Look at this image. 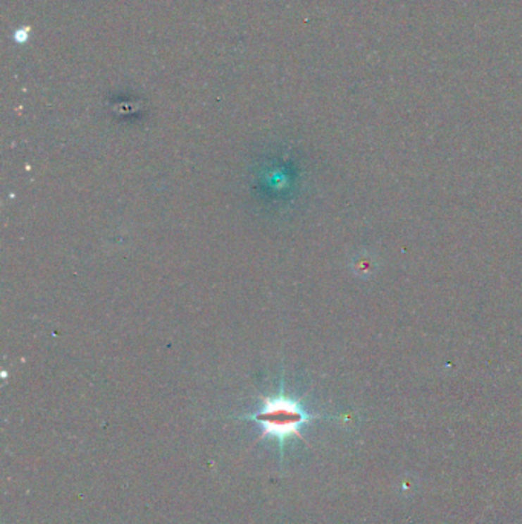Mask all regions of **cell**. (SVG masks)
I'll return each instance as SVG.
<instances>
[{
    "label": "cell",
    "instance_id": "1",
    "mask_svg": "<svg viewBox=\"0 0 522 524\" xmlns=\"http://www.w3.org/2000/svg\"><path fill=\"white\" fill-rule=\"evenodd\" d=\"M241 419L261 425L262 432L259 435V440L267 437L276 440L280 456L284 457L285 443L291 437L304 439L300 429H302V426L316 419V415L309 414L297 398L285 394L284 386H280V391L276 396L262 397V406L259 411L245 414Z\"/></svg>",
    "mask_w": 522,
    "mask_h": 524
},
{
    "label": "cell",
    "instance_id": "2",
    "mask_svg": "<svg viewBox=\"0 0 522 524\" xmlns=\"http://www.w3.org/2000/svg\"><path fill=\"white\" fill-rule=\"evenodd\" d=\"M28 37H30V26H26V28H25V26H22V28L17 30L13 35V39L17 43H25L26 40H28Z\"/></svg>",
    "mask_w": 522,
    "mask_h": 524
}]
</instances>
